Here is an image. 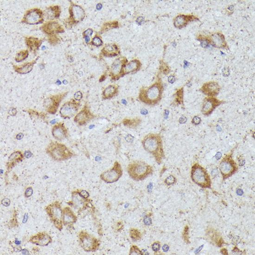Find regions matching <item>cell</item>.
<instances>
[{
	"mask_svg": "<svg viewBox=\"0 0 255 255\" xmlns=\"http://www.w3.org/2000/svg\"><path fill=\"white\" fill-rule=\"evenodd\" d=\"M46 210L56 227L59 230H61L62 228V211L58 203L55 202L49 205Z\"/></svg>",
	"mask_w": 255,
	"mask_h": 255,
	"instance_id": "obj_8",
	"label": "cell"
},
{
	"mask_svg": "<svg viewBox=\"0 0 255 255\" xmlns=\"http://www.w3.org/2000/svg\"><path fill=\"white\" fill-rule=\"evenodd\" d=\"M162 249H163V251L167 252L168 250L169 247L167 245H164L162 247Z\"/></svg>",
	"mask_w": 255,
	"mask_h": 255,
	"instance_id": "obj_47",
	"label": "cell"
},
{
	"mask_svg": "<svg viewBox=\"0 0 255 255\" xmlns=\"http://www.w3.org/2000/svg\"><path fill=\"white\" fill-rule=\"evenodd\" d=\"M139 62L137 60H133L126 65L123 68V73L127 74L136 71L139 67Z\"/></svg>",
	"mask_w": 255,
	"mask_h": 255,
	"instance_id": "obj_27",
	"label": "cell"
},
{
	"mask_svg": "<svg viewBox=\"0 0 255 255\" xmlns=\"http://www.w3.org/2000/svg\"><path fill=\"white\" fill-rule=\"evenodd\" d=\"M135 250H134V249H131V252H130V254H132V255H133V254H141V252H140V250H139V249L137 248L136 247V249Z\"/></svg>",
	"mask_w": 255,
	"mask_h": 255,
	"instance_id": "obj_38",
	"label": "cell"
},
{
	"mask_svg": "<svg viewBox=\"0 0 255 255\" xmlns=\"http://www.w3.org/2000/svg\"><path fill=\"white\" fill-rule=\"evenodd\" d=\"M80 239L81 246L86 251L94 250L99 246L96 239L84 232L80 233Z\"/></svg>",
	"mask_w": 255,
	"mask_h": 255,
	"instance_id": "obj_10",
	"label": "cell"
},
{
	"mask_svg": "<svg viewBox=\"0 0 255 255\" xmlns=\"http://www.w3.org/2000/svg\"><path fill=\"white\" fill-rule=\"evenodd\" d=\"M89 41H90V38H89V37H88V36H87V37H86V42H88Z\"/></svg>",
	"mask_w": 255,
	"mask_h": 255,
	"instance_id": "obj_54",
	"label": "cell"
},
{
	"mask_svg": "<svg viewBox=\"0 0 255 255\" xmlns=\"http://www.w3.org/2000/svg\"><path fill=\"white\" fill-rule=\"evenodd\" d=\"M238 169L237 164L232 158L231 154L226 155L222 160L219 165L220 172L224 178L234 174Z\"/></svg>",
	"mask_w": 255,
	"mask_h": 255,
	"instance_id": "obj_6",
	"label": "cell"
},
{
	"mask_svg": "<svg viewBox=\"0 0 255 255\" xmlns=\"http://www.w3.org/2000/svg\"><path fill=\"white\" fill-rule=\"evenodd\" d=\"M131 237L134 240L139 239V236H140V234L138 231H136V230H132V232H131Z\"/></svg>",
	"mask_w": 255,
	"mask_h": 255,
	"instance_id": "obj_31",
	"label": "cell"
},
{
	"mask_svg": "<svg viewBox=\"0 0 255 255\" xmlns=\"http://www.w3.org/2000/svg\"><path fill=\"white\" fill-rule=\"evenodd\" d=\"M63 221L66 225L74 223L76 221L75 215L69 208H65L63 211Z\"/></svg>",
	"mask_w": 255,
	"mask_h": 255,
	"instance_id": "obj_22",
	"label": "cell"
},
{
	"mask_svg": "<svg viewBox=\"0 0 255 255\" xmlns=\"http://www.w3.org/2000/svg\"><path fill=\"white\" fill-rule=\"evenodd\" d=\"M241 239L239 237V236H236L233 238L232 242L233 244H234V245H237V244L239 243Z\"/></svg>",
	"mask_w": 255,
	"mask_h": 255,
	"instance_id": "obj_35",
	"label": "cell"
},
{
	"mask_svg": "<svg viewBox=\"0 0 255 255\" xmlns=\"http://www.w3.org/2000/svg\"><path fill=\"white\" fill-rule=\"evenodd\" d=\"M168 81L170 83H173L175 82V79L174 78V76H170L169 77L168 79Z\"/></svg>",
	"mask_w": 255,
	"mask_h": 255,
	"instance_id": "obj_44",
	"label": "cell"
},
{
	"mask_svg": "<svg viewBox=\"0 0 255 255\" xmlns=\"http://www.w3.org/2000/svg\"><path fill=\"white\" fill-rule=\"evenodd\" d=\"M80 194L84 198H87L89 197V194L87 191H82L81 192Z\"/></svg>",
	"mask_w": 255,
	"mask_h": 255,
	"instance_id": "obj_42",
	"label": "cell"
},
{
	"mask_svg": "<svg viewBox=\"0 0 255 255\" xmlns=\"http://www.w3.org/2000/svg\"><path fill=\"white\" fill-rule=\"evenodd\" d=\"M47 152L57 161L65 160L73 156V154L66 146L58 143H52L48 146Z\"/></svg>",
	"mask_w": 255,
	"mask_h": 255,
	"instance_id": "obj_4",
	"label": "cell"
},
{
	"mask_svg": "<svg viewBox=\"0 0 255 255\" xmlns=\"http://www.w3.org/2000/svg\"><path fill=\"white\" fill-rule=\"evenodd\" d=\"M243 191L241 189H239L237 190V193L239 195H242L243 194Z\"/></svg>",
	"mask_w": 255,
	"mask_h": 255,
	"instance_id": "obj_45",
	"label": "cell"
},
{
	"mask_svg": "<svg viewBox=\"0 0 255 255\" xmlns=\"http://www.w3.org/2000/svg\"><path fill=\"white\" fill-rule=\"evenodd\" d=\"M175 182V178L173 176L170 175L165 180V182L168 185H170L174 183Z\"/></svg>",
	"mask_w": 255,
	"mask_h": 255,
	"instance_id": "obj_33",
	"label": "cell"
},
{
	"mask_svg": "<svg viewBox=\"0 0 255 255\" xmlns=\"http://www.w3.org/2000/svg\"><path fill=\"white\" fill-rule=\"evenodd\" d=\"M220 90V86L217 82L211 81L204 83L200 90L205 95L213 97L218 95Z\"/></svg>",
	"mask_w": 255,
	"mask_h": 255,
	"instance_id": "obj_14",
	"label": "cell"
},
{
	"mask_svg": "<svg viewBox=\"0 0 255 255\" xmlns=\"http://www.w3.org/2000/svg\"><path fill=\"white\" fill-rule=\"evenodd\" d=\"M122 174V169L120 164L118 161H115L112 168L101 175V178L105 182L111 183L117 181Z\"/></svg>",
	"mask_w": 255,
	"mask_h": 255,
	"instance_id": "obj_7",
	"label": "cell"
},
{
	"mask_svg": "<svg viewBox=\"0 0 255 255\" xmlns=\"http://www.w3.org/2000/svg\"><path fill=\"white\" fill-rule=\"evenodd\" d=\"M127 170L131 178L140 180L151 175L153 172V168L144 161H134L129 165Z\"/></svg>",
	"mask_w": 255,
	"mask_h": 255,
	"instance_id": "obj_3",
	"label": "cell"
},
{
	"mask_svg": "<svg viewBox=\"0 0 255 255\" xmlns=\"http://www.w3.org/2000/svg\"><path fill=\"white\" fill-rule=\"evenodd\" d=\"M35 63V61H34L32 62H28L26 63L25 64L20 66H14V69L15 71L17 73L20 74H25L30 72L32 70L34 65Z\"/></svg>",
	"mask_w": 255,
	"mask_h": 255,
	"instance_id": "obj_26",
	"label": "cell"
},
{
	"mask_svg": "<svg viewBox=\"0 0 255 255\" xmlns=\"http://www.w3.org/2000/svg\"><path fill=\"white\" fill-rule=\"evenodd\" d=\"M70 17L73 22L78 23L83 19L84 12L82 8L78 5H73L70 9Z\"/></svg>",
	"mask_w": 255,
	"mask_h": 255,
	"instance_id": "obj_17",
	"label": "cell"
},
{
	"mask_svg": "<svg viewBox=\"0 0 255 255\" xmlns=\"http://www.w3.org/2000/svg\"><path fill=\"white\" fill-rule=\"evenodd\" d=\"M152 188H153L152 184H150V185H149V186H148V190H150H150H151V191L152 189Z\"/></svg>",
	"mask_w": 255,
	"mask_h": 255,
	"instance_id": "obj_52",
	"label": "cell"
},
{
	"mask_svg": "<svg viewBox=\"0 0 255 255\" xmlns=\"http://www.w3.org/2000/svg\"><path fill=\"white\" fill-rule=\"evenodd\" d=\"M92 33H93V31H92V30L89 29L87 30V31H85V32L84 33V34L87 35V36H88V35H91L92 34Z\"/></svg>",
	"mask_w": 255,
	"mask_h": 255,
	"instance_id": "obj_43",
	"label": "cell"
},
{
	"mask_svg": "<svg viewBox=\"0 0 255 255\" xmlns=\"http://www.w3.org/2000/svg\"><path fill=\"white\" fill-rule=\"evenodd\" d=\"M43 31L48 34H52L55 33H62L64 32V29L62 26L56 22H48L42 27Z\"/></svg>",
	"mask_w": 255,
	"mask_h": 255,
	"instance_id": "obj_18",
	"label": "cell"
},
{
	"mask_svg": "<svg viewBox=\"0 0 255 255\" xmlns=\"http://www.w3.org/2000/svg\"><path fill=\"white\" fill-rule=\"evenodd\" d=\"M102 5H101V4H99L97 5V9H101V8H102Z\"/></svg>",
	"mask_w": 255,
	"mask_h": 255,
	"instance_id": "obj_53",
	"label": "cell"
},
{
	"mask_svg": "<svg viewBox=\"0 0 255 255\" xmlns=\"http://www.w3.org/2000/svg\"><path fill=\"white\" fill-rule=\"evenodd\" d=\"M44 14L40 9H31L27 12L23 22L28 24H36L43 22Z\"/></svg>",
	"mask_w": 255,
	"mask_h": 255,
	"instance_id": "obj_9",
	"label": "cell"
},
{
	"mask_svg": "<svg viewBox=\"0 0 255 255\" xmlns=\"http://www.w3.org/2000/svg\"><path fill=\"white\" fill-rule=\"evenodd\" d=\"M192 122L195 125H198L201 122V119L198 116H195L193 119Z\"/></svg>",
	"mask_w": 255,
	"mask_h": 255,
	"instance_id": "obj_34",
	"label": "cell"
},
{
	"mask_svg": "<svg viewBox=\"0 0 255 255\" xmlns=\"http://www.w3.org/2000/svg\"><path fill=\"white\" fill-rule=\"evenodd\" d=\"M191 178L194 182L201 186H209L210 178L206 169L198 164L193 166L191 170Z\"/></svg>",
	"mask_w": 255,
	"mask_h": 255,
	"instance_id": "obj_5",
	"label": "cell"
},
{
	"mask_svg": "<svg viewBox=\"0 0 255 255\" xmlns=\"http://www.w3.org/2000/svg\"><path fill=\"white\" fill-rule=\"evenodd\" d=\"M118 92V87L116 85H111L106 88L103 92L104 99H109L115 96Z\"/></svg>",
	"mask_w": 255,
	"mask_h": 255,
	"instance_id": "obj_23",
	"label": "cell"
},
{
	"mask_svg": "<svg viewBox=\"0 0 255 255\" xmlns=\"http://www.w3.org/2000/svg\"><path fill=\"white\" fill-rule=\"evenodd\" d=\"M80 103L73 100L65 104L60 109V113L63 118H70L75 115L80 107Z\"/></svg>",
	"mask_w": 255,
	"mask_h": 255,
	"instance_id": "obj_12",
	"label": "cell"
},
{
	"mask_svg": "<svg viewBox=\"0 0 255 255\" xmlns=\"http://www.w3.org/2000/svg\"><path fill=\"white\" fill-rule=\"evenodd\" d=\"M118 49L114 44H108L105 46L102 50L103 55L105 56H113L118 55Z\"/></svg>",
	"mask_w": 255,
	"mask_h": 255,
	"instance_id": "obj_24",
	"label": "cell"
},
{
	"mask_svg": "<svg viewBox=\"0 0 255 255\" xmlns=\"http://www.w3.org/2000/svg\"><path fill=\"white\" fill-rule=\"evenodd\" d=\"M74 97H75L76 100H80V99H81L82 97L81 93L80 92V91H78V92H76V93H75V95H74Z\"/></svg>",
	"mask_w": 255,
	"mask_h": 255,
	"instance_id": "obj_40",
	"label": "cell"
},
{
	"mask_svg": "<svg viewBox=\"0 0 255 255\" xmlns=\"http://www.w3.org/2000/svg\"><path fill=\"white\" fill-rule=\"evenodd\" d=\"M30 242L40 246H46L51 242V238L45 233H39L33 236Z\"/></svg>",
	"mask_w": 255,
	"mask_h": 255,
	"instance_id": "obj_16",
	"label": "cell"
},
{
	"mask_svg": "<svg viewBox=\"0 0 255 255\" xmlns=\"http://www.w3.org/2000/svg\"><path fill=\"white\" fill-rule=\"evenodd\" d=\"M27 219H28V215H27V214H26L24 215V217L23 218V223H26L27 221Z\"/></svg>",
	"mask_w": 255,
	"mask_h": 255,
	"instance_id": "obj_48",
	"label": "cell"
},
{
	"mask_svg": "<svg viewBox=\"0 0 255 255\" xmlns=\"http://www.w3.org/2000/svg\"><path fill=\"white\" fill-rule=\"evenodd\" d=\"M41 43L42 41L37 38L30 37L26 39L27 45L32 51H35L38 50Z\"/></svg>",
	"mask_w": 255,
	"mask_h": 255,
	"instance_id": "obj_25",
	"label": "cell"
},
{
	"mask_svg": "<svg viewBox=\"0 0 255 255\" xmlns=\"http://www.w3.org/2000/svg\"><path fill=\"white\" fill-rule=\"evenodd\" d=\"M66 93L60 94L54 96L50 97L45 99L44 106L47 112L54 114L56 112L60 101L65 96Z\"/></svg>",
	"mask_w": 255,
	"mask_h": 255,
	"instance_id": "obj_13",
	"label": "cell"
},
{
	"mask_svg": "<svg viewBox=\"0 0 255 255\" xmlns=\"http://www.w3.org/2000/svg\"><path fill=\"white\" fill-rule=\"evenodd\" d=\"M203 246H204V245H203V246H200V247L199 248L197 249L196 250H195V254H198V253H199V252H200V250H201L202 249V248H203Z\"/></svg>",
	"mask_w": 255,
	"mask_h": 255,
	"instance_id": "obj_46",
	"label": "cell"
},
{
	"mask_svg": "<svg viewBox=\"0 0 255 255\" xmlns=\"http://www.w3.org/2000/svg\"><path fill=\"white\" fill-rule=\"evenodd\" d=\"M163 90L161 83L157 82L149 87L142 88L139 93V99L146 104L154 105L161 100Z\"/></svg>",
	"mask_w": 255,
	"mask_h": 255,
	"instance_id": "obj_2",
	"label": "cell"
},
{
	"mask_svg": "<svg viewBox=\"0 0 255 255\" xmlns=\"http://www.w3.org/2000/svg\"><path fill=\"white\" fill-rule=\"evenodd\" d=\"M28 55V51L27 50H23L17 53L16 56V60L17 62H20L23 61L27 58Z\"/></svg>",
	"mask_w": 255,
	"mask_h": 255,
	"instance_id": "obj_30",
	"label": "cell"
},
{
	"mask_svg": "<svg viewBox=\"0 0 255 255\" xmlns=\"http://www.w3.org/2000/svg\"><path fill=\"white\" fill-rule=\"evenodd\" d=\"M221 156H222V154H221V153L218 152L217 154L216 155V158L217 160H219V159L221 158Z\"/></svg>",
	"mask_w": 255,
	"mask_h": 255,
	"instance_id": "obj_49",
	"label": "cell"
},
{
	"mask_svg": "<svg viewBox=\"0 0 255 255\" xmlns=\"http://www.w3.org/2000/svg\"><path fill=\"white\" fill-rule=\"evenodd\" d=\"M186 17L184 16H178L176 18L175 21V26L177 27H181L184 26L186 23Z\"/></svg>",
	"mask_w": 255,
	"mask_h": 255,
	"instance_id": "obj_28",
	"label": "cell"
},
{
	"mask_svg": "<svg viewBox=\"0 0 255 255\" xmlns=\"http://www.w3.org/2000/svg\"><path fill=\"white\" fill-rule=\"evenodd\" d=\"M93 118L94 115L91 114L87 107L85 106L79 113L77 114L74 119V121L79 125H84Z\"/></svg>",
	"mask_w": 255,
	"mask_h": 255,
	"instance_id": "obj_15",
	"label": "cell"
},
{
	"mask_svg": "<svg viewBox=\"0 0 255 255\" xmlns=\"http://www.w3.org/2000/svg\"><path fill=\"white\" fill-rule=\"evenodd\" d=\"M33 189H32L31 187H29V188H27L25 192L26 197H30L33 194Z\"/></svg>",
	"mask_w": 255,
	"mask_h": 255,
	"instance_id": "obj_36",
	"label": "cell"
},
{
	"mask_svg": "<svg viewBox=\"0 0 255 255\" xmlns=\"http://www.w3.org/2000/svg\"><path fill=\"white\" fill-rule=\"evenodd\" d=\"M223 102L214 97H206L203 101L201 112L205 116L210 115L212 112Z\"/></svg>",
	"mask_w": 255,
	"mask_h": 255,
	"instance_id": "obj_11",
	"label": "cell"
},
{
	"mask_svg": "<svg viewBox=\"0 0 255 255\" xmlns=\"http://www.w3.org/2000/svg\"><path fill=\"white\" fill-rule=\"evenodd\" d=\"M221 253H222L223 254H225V255H227L228 254V252H227V250L225 249H222V250H221Z\"/></svg>",
	"mask_w": 255,
	"mask_h": 255,
	"instance_id": "obj_50",
	"label": "cell"
},
{
	"mask_svg": "<svg viewBox=\"0 0 255 255\" xmlns=\"http://www.w3.org/2000/svg\"><path fill=\"white\" fill-rule=\"evenodd\" d=\"M124 58H119L116 59L113 63L112 66L111 73L114 78L117 79L118 76H120L121 72L124 64Z\"/></svg>",
	"mask_w": 255,
	"mask_h": 255,
	"instance_id": "obj_20",
	"label": "cell"
},
{
	"mask_svg": "<svg viewBox=\"0 0 255 255\" xmlns=\"http://www.w3.org/2000/svg\"><path fill=\"white\" fill-rule=\"evenodd\" d=\"M224 41V38H222L220 35L218 34L212 35V44L216 46V47L222 46Z\"/></svg>",
	"mask_w": 255,
	"mask_h": 255,
	"instance_id": "obj_29",
	"label": "cell"
},
{
	"mask_svg": "<svg viewBox=\"0 0 255 255\" xmlns=\"http://www.w3.org/2000/svg\"><path fill=\"white\" fill-rule=\"evenodd\" d=\"M22 253H23V254H28V252L27 251V250L24 249L23 250V251H22Z\"/></svg>",
	"mask_w": 255,
	"mask_h": 255,
	"instance_id": "obj_51",
	"label": "cell"
},
{
	"mask_svg": "<svg viewBox=\"0 0 255 255\" xmlns=\"http://www.w3.org/2000/svg\"><path fill=\"white\" fill-rule=\"evenodd\" d=\"M160 248V245L158 243H155L153 245L152 249L155 251H158Z\"/></svg>",
	"mask_w": 255,
	"mask_h": 255,
	"instance_id": "obj_37",
	"label": "cell"
},
{
	"mask_svg": "<svg viewBox=\"0 0 255 255\" xmlns=\"http://www.w3.org/2000/svg\"><path fill=\"white\" fill-rule=\"evenodd\" d=\"M144 222L146 225H150L151 224V219L150 218L147 217L144 219Z\"/></svg>",
	"mask_w": 255,
	"mask_h": 255,
	"instance_id": "obj_39",
	"label": "cell"
},
{
	"mask_svg": "<svg viewBox=\"0 0 255 255\" xmlns=\"http://www.w3.org/2000/svg\"><path fill=\"white\" fill-rule=\"evenodd\" d=\"M60 14V8L58 6H51L45 10L44 17H45L47 19H52L58 17Z\"/></svg>",
	"mask_w": 255,
	"mask_h": 255,
	"instance_id": "obj_21",
	"label": "cell"
},
{
	"mask_svg": "<svg viewBox=\"0 0 255 255\" xmlns=\"http://www.w3.org/2000/svg\"><path fill=\"white\" fill-rule=\"evenodd\" d=\"M142 143L145 150L153 154L158 163H161L164 157V153L160 134H147L143 138Z\"/></svg>",
	"mask_w": 255,
	"mask_h": 255,
	"instance_id": "obj_1",
	"label": "cell"
},
{
	"mask_svg": "<svg viewBox=\"0 0 255 255\" xmlns=\"http://www.w3.org/2000/svg\"><path fill=\"white\" fill-rule=\"evenodd\" d=\"M2 205H4V206H9L10 205V200L9 199H4L2 200Z\"/></svg>",
	"mask_w": 255,
	"mask_h": 255,
	"instance_id": "obj_41",
	"label": "cell"
},
{
	"mask_svg": "<svg viewBox=\"0 0 255 255\" xmlns=\"http://www.w3.org/2000/svg\"><path fill=\"white\" fill-rule=\"evenodd\" d=\"M16 243L17 244H20V242L18 241V240L17 239H16Z\"/></svg>",
	"mask_w": 255,
	"mask_h": 255,
	"instance_id": "obj_55",
	"label": "cell"
},
{
	"mask_svg": "<svg viewBox=\"0 0 255 255\" xmlns=\"http://www.w3.org/2000/svg\"><path fill=\"white\" fill-rule=\"evenodd\" d=\"M92 43L95 46H100L102 44V41L98 37H95L92 40Z\"/></svg>",
	"mask_w": 255,
	"mask_h": 255,
	"instance_id": "obj_32",
	"label": "cell"
},
{
	"mask_svg": "<svg viewBox=\"0 0 255 255\" xmlns=\"http://www.w3.org/2000/svg\"><path fill=\"white\" fill-rule=\"evenodd\" d=\"M52 132L54 137L58 140H61L66 137L67 130L64 124L58 123L53 127Z\"/></svg>",
	"mask_w": 255,
	"mask_h": 255,
	"instance_id": "obj_19",
	"label": "cell"
}]
</instances>
